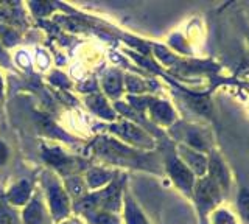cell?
<instances>
[{"instance_id":"obj_1","label":"cell","mask_w":249,"mask_h":224,"mask_svg":"<svg viewBox=\"0 0 249 224\" xmlns=\"http://www.w3.org/2000/svg\"><path fill=\"white\" fill-rule=\"evenodd\" d=\"M50 203L54 218H62L69 212V201L58 185H52L50 187Z\"/></svg>"},{"instance_id":"obj_14","label":"cell","mask_w":249,"mask_h":224,"mask_svg":"<svg viewBox=\"0 0 249 224\" xmlns=\"http://www.w3.org/2000/svg\"><path fill=\"white\" fill-rule=\"evenodd\" d=\"M6 157H8V150H6V146L2 142H0V165L5 164Z\"/></svg>"},{"instance_id":"obj_9","label":"cell","mask_w":249,"mask_h":224,"mask_svg":"<svg viewBox=\"0 0 249 224\" xmlns=\"http://www.w3.org/2000/svg\"><path fill=\"white\" fill-rule=\"evenodd\" d=\"M128 221H129V224H146L143 216L139 213V210H136L132 204L128 206Z\"/></svg>"},{"instance_id":"obj_16","label":"cell","mask_w":249,"mask_h":224,"mask_svg":"<svg viewBox=\"0 0 249 224\" xmlns=\"http://www.w3.org/2000/svg\"><path fill=\"white\" fill-rule=\"evenodd\" d=\"M75 224H76V223H75Z\"/></svg>"},{"instance_id":"obj_5","label":"cell","mask_w":249,"mask_h":224,"mask_svg":"<svg viewBox=\"0 0 249 224\" xmlns=\"http://www.w3.org/2000/svg\"><path fill=\"white\" fill-rule=\"evenodd\" d=\"M171 173H173V177L181 185H187V187L190 185L192 177H190L189 172H187V170L184 168L182 164H179V162H175V164L171 165Z\"/></svg>"},{"instance_id":"obj_3","label":"cell","mask_w":249,"mask_h":224,"mask_svg":"<svg viewBox=\"0 0 249 224\" xmlns=\"http://www.w3.org/2000/svg\"><path fill=\"white\" fill-rule=\"evenodd\" d=\"M30 196V187L27 182H20L18 184L16 187L10 191V195H8V198H10L11 203L14 204H23L25 201L28 199Z\"/></svg>"},{"instance_id":"obj_2","label":"cell","mask_w":249,"mask_h":224,"mask_svg":"<svg viewBox=\"0 0 249 224\" xmlns=\"http://www.w3.org/2000/svg\"><path fill=\"white\" fill-rule=\"evenodd\" d=\"M23 220L27 224H42V207L37 199L31 201V204L27 207Z\"/></svg>"},{"instance_id":"obj_7","label":"cell","mask_w":249,"mask_h":224,"mask_svg":"<svg viewBox=\"0 0 249 224\" xmlns=\"http://www.w3.org/2000/svg\"><path fill=\"white\" fill-rule=\"evenodd\" d=\"M89 104L95 109L98 114H101V115H107V117H111V111L107 109V106H106V102L103 98H100V97H95V98H90V102H89Z\"/></svg>"},{"instance_id":"obj_10","label":"cell","mask_w":249,"mask_h":224,"mask_svg":"<svg viewBox=\"0 0 249 224\" xmlns=\"http://www.w3.org/2000/svg\"><path fill=\"white\" fill-rule=\"evenodd\" d=\"M14 216L13 213L5 207H0V224H13Z\"/></svg>"},{"instance_id":"obj_11","label":"cell","mask_w":249,"mask_h":224,"mask_svg":"<svg viewBox=\"0 0 249 224\" xmlns=\"http://www.w3.org/2000/svg\"><path fill=\"white\" fill-rule=\"evenodd\" d=\"M95 206H97V199H95V198H86V199H81V203L78 204V207H80L81 210H86V212H90Z\"/></svg>"},{"instance_id":"obj_8","label":"cell","mask_w":249,"mask_h":224,"mask_svg":"<svg viewBox=\"0 0 249 224\" xmlns=\"http://www.w3.org/2000/svg\"><path fill=\"white\" fill-rule=\"evenodd\" d=\"M107 179H109V174L103 172H92L89 174V184L92 187H100V185H103Z\"/></svg>"},{"instance_id":"obj_13","label":"cell","mask_w":249,"mask_h":224,"mask_svg":"<svg viewBox=\"0 0 249 224\" xmlns=\"http://www.w3.org/2000/svg\"><path fill=\"white\" fill-rule=\"evenodd\" d=\"M97 223L98 224H119V221H117L111 213H101V215H98Z\"/></svg>"},{"instance_id":"obj_15","label":"cell","mask_w":249,"mask_h":224,"mask_svg":"<svg viewBox=\"0 0 249 224\" xmlns=\"http://www.w3.org/2000/svg\"><path fill=\"white\" fill-rule=\"evenodd\" d=\"M0 55H2V52H0Z\"/></svg>"},{"instance_id":"obj_6","label":"cell","mask_w":249,"mask_h":224,"mask_svg":"<svg viewBox=\"0 0 249 224\" xmlns=\"http://www.w3.org/2000/svg\"><path fill=\"white\" fill-rule=\"evenodd\" d=\"M105 89L107 94H117L120 90V75L119 73H109L105 78Z\"/></svg>"},{"instance_id":"obj_12","label":"cell","mask_w":249,"mask_h":224,"mask_svg":"<svg viewBox=\"0 0 249 224\" xmlns=\"http://www.w3.org/2000/svg\"><path fill=\"white\" fill-rule=\"evenodd\" d=\"M67 184H69V190L72 191V195L78 196L83 191V189H81L83 185H81V181L80 179H70Z\"/></svg>"},{"instance_id":"obj_4","label":"cell","mask_w":249,"mask_h":224,"mask_svg":"<svg viewBox=\"0 0 249 224\" xmlns=\"http://www.w3.org/2000/svg\"><path fill=\"white\" fill-rule=\"evenodd\" d=\"M120 187L117 184L111 185L105 193V207L107 210H117L120 206Z\"/></svg>"}]
</instances>
